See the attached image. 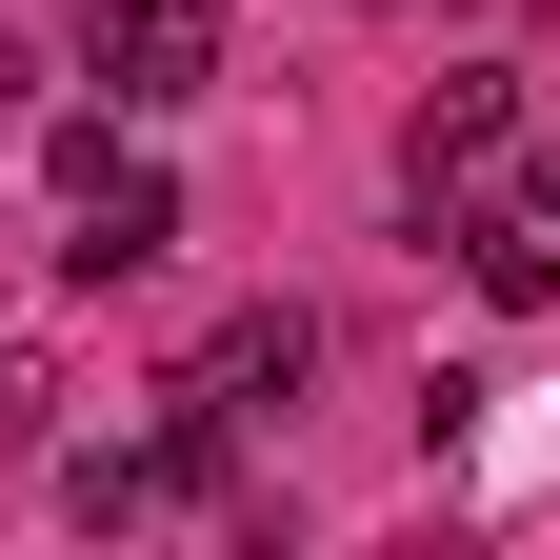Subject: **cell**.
<instances>
[{
  "instance_id": "ba28073f",
  "label": "cell",
  "mask_w": 560,
  "mask_h": 560,
  "mask_svg": "<svg viewBox=\"0 0 560 560\" xmlns=\"http://www.w3.org/2000/svg\"><path fill=\"white\" fill-rule=\"evenodd\" d=\"M21 81H40V40H21V21H0V101H21Z\"/></svg>"
},
{
  "instance_id": "7a4b0ae2",
  "label": "cell",
  "mask_w": 560,
  "mask_h": 560,
  "mask_svg": "<svg viewBox=\"0 0 560 560\" xmlns=\"http://www.w3.org/2000/svg\"><path fill=\"white\" fill-rule=\"evenodd\" d=\"M81 60L120 81V120H161L221 81V0H81Z\"/></svg>"
},
{
  "instance_id": "5b68a950",
  "label": "cell",
  "mask_w": 560,
  "mask_h": 560,
  "mask_svg": "<svg viewBox=\"0 0 560 560\" xmlns=\"http://www.w3.org/2000/svg\"><path fill=\"white\" fill-rule=\"evenodd\" d=\"M460 280H480V301H560V221H521V200H480V221H460Z\"/></svg>"
},
{
  "instance_id": "6da1fadb",
  "label": "cell",
  "mask_w": 560,
  "mask_h": 560,
  "mask_svg": "<svg viewBox=\"0 0 560 560\" xmlns=\"http://www.w3.org/2000/svg\"><path fill=\"white\" fill-rule=\"evenodd\" d=\"M501 161H521V81H501V60L420 81V120H400V200H420V221H460V200L501 180Z\"/></svg>"
},
{
  "instance_id": "52a82bcc",
  "label": "cell",
  "mask_w": 560,
  "mask_h": 560,
  "mask_svg": "<svg viewBox=\"0 0 560 560\" xmlns=\"http://www.w3.org/2000/svg\"><path fill=\"white\" fill-rule=\"evenodd\" d=\"M501 200H521V221H560V140H540V161H521V180H501Z\"/></svg>"
},
{
  "instance_id": "3957f363",
  "label": "cell",
  "mask_w": 560,
  "mask_h": 560,
  "mask_svg": "<svg viewBox=\"0 0 560 560\" xmlns=\"http://www.w3.org/2000/svg\"><path fill=\"white\" fill-rule=\"evenodd\" d=\"M301 381H320V320H301V301H241L221 340H200V400H221V420H280Z\"/></svg>"
},
{
  "instance_id": "277c9868",
  "label": "cell",
  "mask_w": 560,
  "mask_h": 560,
  "mask_svg": "<svg viewBox=\"0 0 560 560\" xmlns=\"http://www.w3.org/2000/svg\"><path fill=\"white\" fill-rule=\"evenodd\" d=\"M60 260H81L101 301H120V280H161V260H180V180H161V161H120V180L81 200V241H60Z\"/></svg>"
},
{
  "instance_id": "8992f818",
  "label": "cell",
  "mask_w": 560,
  "mask_h": 560,
  "mask_svg": "<svg viewBox=\"0 0 560 560\" xmlns=\"http://www.w3.org/2000/svg\"><path fill=\"white\" fill-rule=\"evenodd\" d=\"M60 400H81V381H60L40 340H0V460H60Z\"/></svg>"
}]
</instances>
